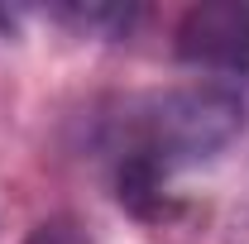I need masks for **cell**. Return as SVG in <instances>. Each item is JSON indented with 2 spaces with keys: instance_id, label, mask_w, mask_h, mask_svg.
Listing matches in <instances>:
<instances>
[{
  "instance_id": "cell-4",
  "label": "cell",
  "mask_w": 249,
  "mask_h": 244,
  "mask_svg": "<svg viewBox=\"0 0 249 244\" xmlns=\"http://www.w3.org/2000/svg\"><path fill=\"white\" fill-rule=\"evenodd\" d=\"M24 244H91V235H87V225L72 220V215H48L43 225L29 230Z\"/></svg>"
},
{
  "instance_id": "cell-2",
  "label": "cell",
  "mask_w": 249,
  "mask_h": 244,
  "mask_svg": "<svg viewBox=\"0 0 249 244\" xmlns=\"http://www.w3.org/2000/svg\"><path fill=\"white\" fill-rule=\"evenodd\" d=\"M173 53L196 72H211V82L249 77V5L245 0L192 5L178 19Z\"/></svg>"
},
{
  "instance_id": "cell-1",
  "label": "cell",
  "mask_w": 249,
  "mask_h": 244,
  "mask_svg": "<svg viewBox=\"0 0 249 244\" xmlns=\"http://www.w3.org/2000/svg\"><path fill=\"white\" fill-rule=\"evenodd\" d=\"M245 129V101L230 82H187L129 101L110 120L106 153L120 206L158 215L168 182L216 163Z\"/></svg>"
},
{
  "instance_id": "cell-3",
  "label": "cell",
  "mask_w": 249,
  "mask_h": 244,
  "mask_svg": "<svg viewBox=\"0 0 249 244\" xmlns=\"http://www.w3.org/2000/svg\"><path fill=\"white\" fill-rule=\"evenodd\" d=\"M53 19L72 24L77 34H101V38H120L134 24V10L129 5H67V10H53Z\"/></svg>"
}]
</instances>
